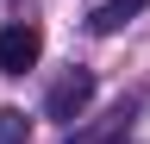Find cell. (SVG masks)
<instances>
[{"label": "cell", "instance_id": "cell-3", "mask_svg": "<svg viewBox=\"0 0 150 144\" xmlns=\"http://www.w3.org/2000/svg\"><path fill=\"white\" fill-rule=\"evenodd\" d=\"M144 6H150V0H106V6L94 13V31H100V38H106V31H119L125 19H138Z\"/></svg>", "mask_w": 150, "mask_h": 144}, {"label": "cell", "instance_id": "cell-2", "mask_svg": "<svg viewBox=\"0 0 150 144\" xmlns=\"http://www.w3.org/2000/svg\"><path fill=\"white\" fill-rule=\"evenodd\" d=\"M88 100H94V75H88V69H75V75H63V82L50 88L44 113H50V119H63V125H75V119L88 113Z\"/></svg>", "mask_w": 150, "mask_h": 144}, {"label": "cell", "instance_id": "cell-5", "mask_svg": "<svg viewBox=\"0 0 150 144\" xmlns=\"http://www.w3.org/2000/svg\"><path fill=\"white\" fill-rule=\"evenodd\" d=\"M0 144H25V113L0 106Z\"/></svg>", "mask_w": 150, "mask_h": 144}, {"label": "cell", "instance_id": "cell-4", "mask_svg": "<svg viewBox=\"0 0 150 144\" xmlns=\"http://www.w3.org/2000/svg\"><path fill=\"white\" fill-rule=\"evenodd\" d=\"M69 144H125V113H119V119H106L100 132H81V138H69Z\"/></svg>", "mask_w": 150, "mask_h": 144}, {"label": "cell", "instance_id": "cell-1", "mask_svg": "<svg viewBox=\"0 0 150 144\" xmlns=\"http://www.w3.org/2000/svg\"><path fill=\"white\" fill-rule=\"evenodd\" d=\"M38 57H44V31H38L31 19H19V25L0 31V69H6V75H25Z\"/></svg>", "mask_w": 150, "mask_h": 144}]
</instances>
